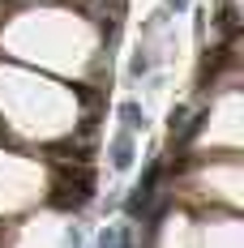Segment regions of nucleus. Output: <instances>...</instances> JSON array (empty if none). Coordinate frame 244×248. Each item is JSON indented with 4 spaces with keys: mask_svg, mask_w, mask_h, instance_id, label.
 I'll return each instance as SVG.
<instances>
[{
    "mask_svg": "<svg viewBox=\"0 0 244 248\" xmlns=\"http://www.w3.org/2000/svg\"><path fill=\"white\" fill-rule=\"evenodd\" d=\"M154 184H159V167H150V171H146V180H142V184L133 188V201H129V214H142V210L150 205V197H154Z\"/></svg>",
    "mask_w": 244,
    "mask_h": 248,
    "instance_id": "obj_1",
    "label": "nucleus"
},
{
    "mask_svg": "<svg viewBox=\"0 0 244 248\" xmlns=\"http://www.w3.org/2000/svg\"><path fill=\"white\" fill-rule=\"evenodd\" d=\"M129 163H133V137H129V133H116V137H112V167L124 171Z\"/></svg>",
    "mask_w": 244,
    "mask_h": 248,
    "instance_id": "obj_2",
    "label": "nucleus"
},
{
    "mask_svg": "<svg viewBox=\"0 0 244 248\" xmlns=\"http://www.w3.org/2000/svg\"><path fill=\"white\" fill-rule=\"evenodd\" d=\"M120 116L129 120V128H146V111H142L137 103H124V107H120Z\"/></svg>",
    "mask_w": 244,
    "mask_h": 248,
    "instance_id": "obj_3",
    "label": "nucleus"
},
{
    "mask_svg": "<svg viewBox=\"0 0 244 248\" xmlns=\"http://www.w3.org/2000/svg\"><path fill=\"white\" fill-rule=\"evenodd\" d=\"M98 248H129V235L116 231V227H107V231H103V240H98Z\"/></svg>",
    "mask_w": 244,
    "mask_h": 248,
    "instance_id": "obj_4",
    "label": "nucleus"
},
{
    "mask_svg": "<svg viewBox=\"0 0 244 248\" xmlns=\"http://www.w3.org/2000/svg\"><path fill=\"white\" fill-rule=\"evenodd\" d=\"M167 9H189V0H167Z\"/></svg>",
    "mask_w": 244,
    "mask_h": 248,
    "instance_id": "obj_5",
    "label": "nucleus"
}]
</instances>
